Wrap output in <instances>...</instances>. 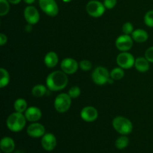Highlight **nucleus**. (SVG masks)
I'll list each match as a JSON object with an SVG mask.
<instances>
[{"label":"nucleus","instance_id":"cd10ccee","mask_svg":"<svg viewBox=\"0 0 153 153\" xmlns=\"http://www.w3.org/2000/svg\"><path fill=\"white\" fill-rule=\"evenodd\" d=\"M79 67L82 70H84V71H88L92 67V64H91V62L90 61L83 60V61H80V63H79Z\"/></svg>","mask_w":153,"mask_h":153},{"label":"nucleus","instance_id":"9d476101","mask_svg":"<svg viewBox=\"0 0 153 153\" xmlns=\"http://www.w3.org/2000/svg\"><path fill=\"white\" fill-rule=\"evenodd\" d=\"M24 17L29 25H34L38 22L40 14L35 7L29 5L27 6L24 10Z\"/></svg>","mask_w":153,"mask_h":153},{"label":"nucleus","instance_id":"4468645a","mask_svg":"<svg viewBox=\"0 0 153 153\" xmlns=\"http://www.w3.org/2000/svg\"><path fill=\"white\" fill-rule=\"evenodd\" d=\"M81 117L86 122H93L98 117V111L93 106H86L81 111Z\"/></svg>","mask_w":153,"mask_h":153},{"label":"nucleus","instance_id":"1a4fd4ad","mask_svg":"<svg viewBox=\"0 0 153 153\" xmlns=\"http://www.w3.org/2000/svg\"><path fill=\"white\" fill-rule=\"evenodd\" d=\"M133 46V39L128 34H123L116 40V46L121 52H127Z\"/></svg>","mask_w":153,"mask_h":153},{"label":"nucleus","instance_id":"6e6552de","mask_svg":"<svg viewBox=\"0 0 153 153\" xmlns=\"http://www.w3.org/2000/svg\"><path fill=\"white\" fill-rule=\"evenodd\" d=\"M39 4L45 13L55 16L58 13V6L55 0H39Z\"/></svg>","mask_w":153,"mask_h":153},{"label":"nucleus","instance_id":"dca6fc26","mask_svg":"<svg viewBox=\"0 0 153 153\" xmlns=\"http://www.w3.org/2000/svg\"><path fill=\"white\" fill-rule=\"evenodd\" d=\"M0 148L4 153H11L15 149L14 140L10 137H3L0 142Z\"/></svg>","mask_w":153,"mask_h":153},{"label":"nucleus","instance_id":"5701e85b","mask_svg":"<svg viewBox=\"0 0 153 153\" xmlns=\"http://www.w3.org/2000/svg\"><path fill=\"white\" fill-rule=\"evenodd\" d=\"M124 75H125V72H124L123 69L121 67H116V68L113 69L110 73L111 79H112L113 80H120L123 78Z\"/></svg>","mask_w":153,"mask_h":153},{"label":"nucleus","instance_id":"aec40b11","mask_svg":"<svg viewBox=\"0 0 153 153\" xmlns=\"http://www.w3.org/2000/svg\"><path fill=\"white\" fill-rule=\"evenodd\" d=\"M0 88H3L7 86L10 82V75L4 68L0 69Z\"/></svg>","mask_w":153,"mask_h":153},{"label":"nucleus","instance_id":"f3484780","mask_svg":"<svg viewBox=\"0 0 153 153\" xmlns=\"http://www.w3.org/2000/svg\"><path fill=\"white\" fill-rule=\"evenodd\" d=\"M134 67L137 71L140 73H146L149 69V61L143 57H139L135 60Z\"/></svg>","mask_w":153,"mask_h":153},{"label":"nucleus","instance_id":"a211bd4d","mask_svg":"<svg viewBox=\"0 0 153 153\" xmlns=\"http://www.w3.org/2000/svg\"><path fill=\"white\" fill-rule=\"evenodd\" d=\"M44 63L46 66L49 68L55 67L58 63V56L55 52H49L44 58Z\"/></svg>","mask_w":153,"mask_h":153},{"label":"nucleus","instance_id":"f03ea898","mask_svg":"<svg viewBox=\"0 0 153 153\" xmlns=\"http://www.w3.org/2000/svg\"><path fill=\"white\" fill-rule=\"evenodd\" d=\"M25 121L26 118L25 115L22 114V113L16 111L9 115L6 121V124L9 130L13 132H18L23 129L25 126Z\"/></svg>","mask_w":153,"mask_h":153},{"label":"nucleus","instance_id":"2f4dec72","mask_svg":"<svg viewBox=\"0 0 153 153\" xmlns=\"http://www.w3.org/2000/svg\"><path fill=\"white\" fill-rule=\"evenodd\" d=\"M7 36L4 34H3V33H1V34H0V45H1V46H4V45L7 43Z\"/></svg>","mask_w":153,"mask_h":153},{"label":"nucleus","instance_id":"6ab92c4d","mask_svg":"<svg viewBox=\"0 0 153 153\" xmlns=\"http://www.w3.org/2000/svg\"><path fill=\"white\" fill-rule=\"evenodd\" d=\"M131 37H132L133 40L137 42V43H143L147 40L149 35L145 30L136 29L131 34Z\"/></svg>","mask_w":153,"mask_h":153},{"label":"nucleus","instance_id":"423d86ee","mask_svg":"<svg viewBox=\"0 0 153 153\" xmlns=\"http://www.w3.org/2000/svg\"><path fill=\"white\" fill-rule=\"evenodd\" d=\"M86 10L88 14L93 17H100L105 11L104 4L97 0H91L87 4Z\"/></svg>","mask_w":153,"mask_h":153},{"label":"nucleus","instance_id":"b1692460","mask_svg":"<svg viewBox=\"0 0 153 153\" xmlns=\"http://www.w3.org/2000/svg\"><path fill=\"white\" fill-rule=\"evenodd\" d=\"M32 95L36 97H41L46 93V88L43 85H37L32 88Z\"/></svg>","mask_w":153,"mask_h":153},{"label":"nucleus","instance_id":"2eb2a0df","mask_svg":"<svg viewBox=\"0 0 153 153\" xmlns=\"http://www.w3.org/2000/svg\"><path fill=\"white\" fill-rule=\"evenodd\" d=\"M42 112L37 107H30L25 111V117L30 122H37L41 118Z\"/></svg>","mask_w":153,"mask_h":153},{"label":"nucleus","instance_id":"f8f14e48","mask_svg":"<svg viewBox=\"0 0 153 153\" xmlns=\"http://www.w3.org/2000/svg\"><path fill=\"white\" fill-rule=\"evenodd\" d=\"M57 144L56 137L52 133H46L42 137L41 145L42 147L46 151L50 152L55 148Z\"/></svg>","mask_w":153,"mask_h":153},{"label":"nucleus","instance_id":"0eeeda50","mask_svg":"<svg viewBox=\"0 0 153 153\" xmlns=\"http://www.w3.org/2000/svg\"><path fill=\"white\" fill-rule=\"evenodd\" d=\"M134 56L131 53L123 52L120 53L117 57V63L120 67L123 69H130L134 66Z\"/></svg>","mask_w":153,"mask_h":153},{"label":"nucleus","instance_id":"f257e3e1","mask_svg":"<svg viewBox=\"0 0 153 153\" xmlns=\"http://www.w3.org/2000/svg\"><path fill=\"white\" fill-rule=\"evenodd\" d=\"M48 89L52 91H59L66 88L68 83L67 74L63 71H54L47 76L46 80Z\"/></svg>","mask_w":153,"mask_h":153},{"label":"nucleus","instance_id":"7c9ffc66","mask_svg":"<svg viewBox=\"0 0 153 153\" xmlns=\"http://www.w3.org/2000/svg\"><path fill=\"white\" fill-rule=\"evenodd\" d=\"M104 5L105 8L112 9L117 4V0H104Z\"/></svg>","mask_w":153,"mask_h":153},{"label":"nucleus","instance_id":"4be33fe9","mask_svg":"<svg viewBox=\"0 0 153 153\" xmlns=\"http://www.w3.org/2000/svg\"><path fill=\"white\" fill-rule=\"evenodd\" d=\"M13 106H14L15 111L16 112H19V113H23L27 110V102L24 99H17L14 102Z\"/></svg>","mask_w":153,"mask_h":153},{"label":"nucleus","instance_id":"c85d7f7f","mask_svg":"<svg viewBox=\"0 0 153 153\" xmlns=\"http://www.w3.org/2000/svg\"><path fill=\"white\" fill-rule=\"evenodd\" d=\"M133 25L129 22H127L126 23L123 24V31L125 34H128L129 35L130 34H132L133 31Z\"/></svg>","mask_w":153,"mask_h":153},{"label":"nucleus","instance_id":"39448f33","mask_svg":"<svg viewBox=\"0 0 153 153\" xmlns=\"http://www.w3.org/2000/svg\"><path fill=\"white\" fill-rule=\"evenodd\" d=\"M110 73L103 67H97L92 73V79L97 85H103L110 81Z\"/></svg>","mask_w":153,"mask_h":153},{"label":"nucleus","instance_id":"c756f323","mask_svg":"<svg viewBox=\"0 0 153 153\" xmlns=\"http://www.w3.org/2000/svg\"><path fill=\"white\" fill-rule=\"evenodd\" d=\"M145 58L149 62L153 63V46H151L149 49H146V52H145Z\"/></svg>","mask_w":153,"mask_h":153},{"label":"nucleus","instance_id":"9b49d317","mask_svg":"<svg viewBox=\"0 0 153 153\" xmlns=\"http://www.w3.org/2000/svg\"><path fill=\"white\" fill-rule=\"evenodd\" d=\"M79 64L75 59L71 58H64L61 63V68L66 74H73L78 70Z\"/></svg>","mask_w":153,"mask_h":153},{"label":"nucleus","instance_id":"412c9836","mask_svg":"<svg viewBox=\"0 0 153 153\" xmlns=\"http://www.w3.org/2000/svg\"><path fill=\"white\" fill-rule=\"evenodd\" d=\"M129 143V139L126 135H123L119 137L115 141V146L118 149H123L128 146Z\"/></svg>","mask_w":153,"mask_h":153},{"label":"nucleus","instance_id":"473e14b6","mask_svg":"<svg viewBox=\"0 0 153 153\" xmlns=\"http://www.w3.org/2000/svg\"><path fill=\"white\" fill-rule=\"evenodd\" d=\"M7 1H8L10 3H11V4H18V3L20 2L21 0H7Z\"/></svg>","mask_w":153,"mask_h":153},{"label":"nucleus","instance_id":"20e7f679","mask_svg":"<svg viewBox=\"0 0 153 153\" xmlns=\"http://www.w3.org/2000/svg\"><path fill=\"white\" fill-rule=\"evenodd\" d=\"M71 97L68 94H61L56 97L54 102L55 110L59 113H65L71 105Z\"/></svg>","mask_w":153,"mask_h":153},{"label":"nucleus","instance_id":"a878e982","mask_svg":"<svg viewBox=\"0 0 153 153\" xmlns=\"http://www.w3.org/2000/svg\"><path fill=\"white\" fill-rule=\"evenodd\" d=\"M144 22L148 27H153V10L146 12L144 16Z\"/></svg>","mask_w":153,"mask_h":153},{"label":"nucleus","instance_id":"393cba45","mask_svg":"<svg viewBox=\"0 0 153 153\" xmlns=\"http://www.w3.org/2000/svg\"><path fill=\"white\" fill-rule=\"evenodd\" d=\"M9 1L7 0H0V15L1 16L7 14L10 10Z\"/></svg>","mask_w":153,"mask_h":153},{"label":"nucleus","instance_id":"f704fd0d","mask_svg":"<svg viewBox=\"0 0 153 153\" xmlns=\"http://www.w3.org/2000/svg\"><path fill=\"white\" fill-rule=\"evenodd\" d=\"M72 0H63V1H64V2H70Z\"/></svg>","mask_w":153,"mask_h":153},{"label":"nucleus","instance_id":"bb28decb","mask_svg":"<svg viewBox=\"0 0 153 153\" xmlns=\"http://www.w3.org/2000/svg\"><path fill=\"white\" fill-rule=\"evenodd\" d=\"M68 94L70 95V97H71V98H77V97H79L81 94L80 88L78 86L72 87V88L69 90Z\"/></svg>","mask_w":153,"mask_h":153},{"label":"nucleus","instance_id":"72a5a7b5","mask_svg":"<svg viewBox=\"0 0 153 153\" xmlns=\"http://www.w3.org/2000/svg\"><path fill=\"white\" fill-rule=\"evenodd\" d=\"M24 1H25L26 4H33V3L35 1V0H24Z\"/></svg>","mask_w":153,"mask_h":153},{"label":"nucleus","instance_id":"ddd939ff","mask_svg":"<svg viewBox=\"0 0 153 153\" xmlns=\"http://www.w3.org/2000/svg\"><path fill=\"white\" fill-rule=\"evenodd\" d=\"M27 134L28 136L34 138L43 137L45 134V128L42 124L34 123L28 126L27 128Z\"/></svg>","mask_w":153,"mask_h":153},{"label":"nucleus","instance_id":"7ed1b4c3","mask_svg":"<svg viewBox=\"0 0 153 153\" xmlns=\"http://www.w3.org/2000/svg\"><path fill=\"white\" fill-rule=\"evenodd\" d=\"M114 128L122 135H128L132 131L133 125L131 121L122 116L116 117L112 122Z\"/></svg>","mask_w":153,"mask_h":153}]
</instances>
